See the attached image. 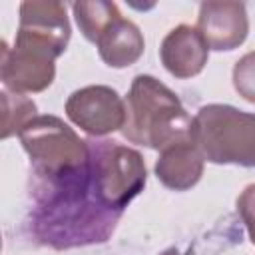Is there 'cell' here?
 <instances>
[{"label":"cell","mask_w":255,"mask_h":255,"mask_svg":"<svg viewBox=\"0 0 255 255\" xmlns=\"http://www.w3.org/2000/svg\"><path fill=\"white\" fill-rule=\"evenodd\" d=\"M191 129L193 118L175 92L149 74H137L131 80L122 128V135L129 143L161 151L171 143L193 139Z\"/></svg>","instance_id":"obj_1"},{"label":"cell","mask_w":255,"mask_h":255,"mask_svg":"<svg viewBox=\"0 0 255 255\" xmlns=\"http://www.w3.org/2000/svg\"><path fill=\"white\" fill-rule=\"evenodd\" d=\"M30 157L36 183L62 181L90 163L88 141L56 116H36L18 133Z\"/></svg>","instance_id":"obj_2"},{"label":"cell","mask_w":255,"mask_h":255,"mask_svg":"<svg viewBox=\"0 0 255 255\" xmlns=\"http://www.w3.org/2000/svg\"><path fill=\"white\" fill-rule=\"evenodd\" d=\"M191 133L205 161L255 167V114L229 104H207L193 116Z\"/></svg>","instance_id":"obj_3"},{"label":"cell","mask_w":255,"mask_h":255,"mask_svg":"<svg viewBox=\"0 0 255 255\" xmlns=\"http://www.w3.org/2000/svg\"><path fill=\"white\" fill-rule=\"evenodd\" d=\"M88 147L94 197L104 207L124 213L128 203L141 193L147 181L141 153L114 139H88Z\"/></svg>","instance_id":"obj_4"},{"label":"cell","mask_w":255,"mask_h":255,"mask_svg":"<svg viewBox=\"0 0 255 255\" xmlns=\"http://www.w3.org/2000/svg\"><path fill=\"white\" fill-rule=\"evenodd\" d=\"M56 58L60 56L52 48L16 34L12 48L2 42V88L24 96L48 90L56 78Z\"/></svg>","instance_id":"obj_5"},{"label":"cell","mask_w":255,"mask_h":255,"mask_svg":"<svg viewBox=\"0 0 255 255\" xmlns=\"http://www.w3.org/2000/svg\"><path fill=\"white\" fill-rule=\"evenodd\" d=\"M64 112L68 120L92 137L122 131L126 124V100L110 86L96 84L72 92Z\"/></svg>","instance_id":"obj_6"},{"label":"cell","mask_w":255,"mask_h":255,"mask_svg":"<svg viewBox=\"0 0 255 255\" xmlns=\"http://www.w3.org/2000/svg\"><path fill=\"white\" fill-rule=\"evenodd\" d=\"M209 50L231 52L239 48L249 34V16L243 2L209 0L201 2L195 26Z\"/></svg>","instance_id":"obj_7"},{"label":"cell","mask_w":255,"mask_h":255,"mask_svg":"<svg viewBox=\"0 0 255 255\" xmlns=\"http://www.w3.org/2000/svg\"><path fill=\"white\" fill-rule=\"evenodd\" d=\"M20 36L32 38L58 56L68 48L72 28L66 14V4L56 0H26L18 10V32Z\"/></svg>","instance_id":"obj_8"},{"label":"cell","mask_w":255,"mask_h":255,"mask_svg":"<svg viewBox=\"0 0 255 255\" xmlns=\"http://www.w3.org/2000/svg\"><path fill=\"white\" fill-rule=\"evenodd\" d=\"M159 60L173 78L189 80L203 72L209 60V46L195 26L179 24L161 40Z\"/></svg>","instance_id":"obj_9"},{"label":"cell","mask_w":255,"mask_h":255,"mask_svg":"<svg viewBox=\"0 0 255 255\" xmlns=\"http://www.w3.org/2000/svg\"><path fill=\"white\" fill-rule=\"evenodd\" d=\"M205 167V157L193 139L171 143L159 151L153 165L159 183L171 191H187L199 183Z\"/></svg>","instance_id":"obj_10"},{"label":"cell","mask_w":255,"mask_h":255,"mask_svg":"<svg viewBox=\"0 0 255 255\" xmlns=\"http://www.w3.org/2000/svg\"><path fill=\"white\" fill-rule=\"evenodd\" d=\"M102 62L110 68H128L135 64L145 50V40L139 26L122 14L116 16L96 42Z\"/></svg>","instance_id":"obj_11"},{"label":"cell","mask_w":255,"mask_h":255,"mask_svg":"<svg viewBox=\"0 0 255 255\" xmlns=\"http://www.w3.org/2000/svg\"><path fill=\"white\" fill-rule=\"evenodd\" d=\"M72 12L76 18V24L82 32V36L96 44L104 30L110 26V22L120 16V8L116 2H106V0H96V2H74Z\"/></svg>","instance_id":"obj_12"},{"label":"cell","mask_w":255,"mask_h":255,"mask_svg":"<svg viewBox=\"0 0 255 255\" xmlns=\"http://www.w3.org/2000/svg\"><path fill=\"white\" fill-rule=\"evenodd\" d=\"M36 112L38 108L30 98L2 88V139L18 135L22 128L36 118Z\"/></svg>","instance_id":"obj_13"},{"label":"cell","mask_w":255,"mask_h":255,"mask_svg":"<svg viewBox=\"0 0 255 255\" xmlns=\"http://www.w3.org/2000/svg\"><path fill=\"white\" fill-rule=\"evenodd\" d=\"M233 88L249 104H255V50L243 54L233 66Z\"/></svg>","instance_id":"obj_14"},{"label":"cell","mask_w":255,"mask_h":255,"mask_svg":"<svg viewBox=\"0 0 255 255\" xmlns=\"http://www.w3.org/2000/svg\"><path fill=\"white\" fill-rule=\"evenodd\" d=\"M237 213L247 227L249 239L255 245V183H249L237 197Z\"/></svg>","instance_id":"obj_15"},{"label":"cell","mask_w":255,"mask_h":255,"mask_svg":"<svg viewBox=\"0 0 255 255\" xmlns=\"http://www.w3.org/2000/svg\"><path fill=\"white\" fill-rule=\"evenodd\" d=\"M161 255H179V251H177L175 247H171V249H165Z\"/></svg>","instance_id":"obj_16"}]
</instances>
